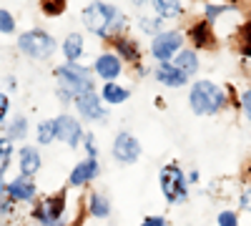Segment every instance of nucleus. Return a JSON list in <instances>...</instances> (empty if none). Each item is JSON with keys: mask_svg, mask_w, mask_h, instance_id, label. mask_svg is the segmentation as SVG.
Here are the masks:
<instances>
[{"mask_svg": "<svg viewBox=\"0 0 251 226\" xmlns=\"http://www.w3.org/2000/svg\"><path fill=\"white\" fill-rule=\"evenodd\" d=\"M188 103H191L194 113H199V116H211V113H216V111L224 108L226 93H224L216 83H211V80H199V83H194V88H191Z\"/></svg>", "mask_w": 251, "mask_h": 226, "instance_id": "nucleus-1", "label": "nucleus"}, {"mask_svg": "<svg viewBox=\"0 0 251 226\" xmlns=\"http://www.w3.org/2000/svg\"><path fill=\"white\" fill-rule=\"evenodd\" d=\"M83 23L96 35H111L118 25H123V20L116 8H111L106 3H91L83 10Z\"/></svg>", "mask_w": 251, "mask_h": 226, "instance_id": "nucleus-2", "label": "nucleus"}, {"mask_svg": "<svg viewBox=\"0 0 251 226\" xmlns=\"http://www.w3.org/2000/svg\"><path fill=\"white\" fill-rule=\"evenodd\" d=\"M58 78H60V88L68 91L71 96H83V93H91L93 91V78L86 68H80L75 63H66L60 66L58 71Z\"/></svg>", "mask_w": 251, "mask_h": 226, "instance_id": "nucleus-3", "label": "nucleus"}, {"mask_svg": "<svg viewBox=\"0 0 251 226\" xmlns=\"http://www.w3.org/2000/svg\"><path fill=\"white\" fill-rule=\"evenodd\" d=\"M18 46H20V50H23L25 55L46 60L55 50V40L48 33H43V30H28V33H23L18 38Z\"/></svg>", "mask_w": 251, "mask_h": 226, "instance_id": "nucleus-4", "label": "nucleus"}, {"mask_svg": "<svg viewBox=\"0 0 251 226\" xmlns=\"http://www.w3.org/2000/svg\"><path fill=\"white\" fill-rule=\"evenodd\" d=\"M186 176L181 174L178 166H166L161 171V191L166 196V201H174V203H181L188 199V191H186Z\"/></svg>", "mask_w": 251, "mask_h": 226, "instance_id": "nucleus-5", "label": "nucleus"}, {"mask_svg": "<svg viewBox=\"0 0 251 226\" xmlns=\"http://www.w3.org/2000/svg\"><path fill=\"white\" fill-rule=\"evenodd\" d=\"M181 43H183V38L176 30L158 33L153 38V43H151V53H153L156 60H161V63H169V58H174L181 50Z\"/></svg>", "mask_w": 251, "mask_h": 226, "instance_id": "nucleus-6", "label": "nucleus"}, {"mask_svg": "<svg viewBox=\"0 0 251 226\" xmlns=\"http://www.w3.org/2000/svg\"><path fill=\"white\" fill-rule=\"evenodd\" d=\"M63 209H66V194H55V196H48L40 206L35 209V216L40 219L43 226H55L63 216Z\"/></svg>", "mask_w": 251, "mask_h": 226, "instance_id": "nucleus-7", "label": "nucleus"}, {"mask_svg": "<svg viewBox=\"0 0 251 226\" xmlns=\"http://www.w3.org/2000/svg\"><path fill=\"white\" fill-rule=\"evenodd\" d=\"M141 156V143L131 133H118L113 141V158L121 163H133Z\"/></svg>", "mask_w": 251, "mask_h": 226, "instance_id": "nucleus-8", "label": "nucleus"}, {"mask_svg": "<svg viewBox=\"0 0 251 226\" xmlns=\"http://www.w3.org/2000/svg\"><path fill=\"white\" fill-rule=\"evenodd\" d=\"M53 123H55V138L66 141L71 149L80 143L83 133H80V123H78L75 118H71V116H58Z\"/></svg>", "mask_w": 251, "mask_h": 226, "instance_id": "nucleus-9", "label": "nucleus"}, {"mask_svg": "<svg viewBox=\"0 0 251 226\" xmlns=\"http://www.w3.org/2000/svg\"><path fill=\"white\" fill-rule=\"evenodd\" d=\"M75 106H78V113L88 121H103L106 116V108H103L100 98L91 91V93H83V96H75Z\"/></svg>", "mask_w": 251, "mask_h": 226, "instance_id": "nucleus-10", "label": "nucleus"}, {"mask_svg": "<svg viewBox=\"0 0 251 226\" xmlns=\"http://www.w3.org/2000/svg\"><path fill=\"white\" fill-rule=\"evenodd\" d=\"M96 73L100 78H106L108 83H113V78L121 75V58L113 55V53H103L98 60H96Z\"/></svg>", "mask_w": 251, "mask_h": 226, "instance_id": "nucleus-11", "label": "nucleus"}, {"mask_svg": "<svg viewBox=\"0 0 251 226\" xmlns=\"http://www.w3.org/2000/svg\"><path fill=\"white\" fill-rule=\"evenodd\" d=\"M156 78L161 80L163 86H171V88H181V86H186V80H188V75L181 73L174 63H161L158 71H156Z\"/></svg>", "mask_w": 251, "mask_h": 226, "instance_id": "nucleus-12", "label": "nucleus"}, {"mask_svg": "<svg viewBox=\"0 0 251 226\" xmlns=\"http://www.w3.org/2000/svg\"><path fill=\"white\" fill-rule=\"evenodd\" d=\"M96 174H98V161L96 158H86L71 171V183L73 186H83V183H88L91 178H96Z\"/></svg>", "mask_w": 251, "mask_h": 226, "instance_id": "nucleus-13", "label": "nucleus"}, {"mask_svg": "<svg viewBox=\"0 0 251 226\" xmlns=\"http://www.w3.org/2000/svg\"><path fill=\"white\" fill-rule=\"evenodd\" d=\"M188 38H191L194 46H199V48H214V30H211V23H208V20H201V23L191 25Z\"/></svg>", "mask_w": 251, "mask_h": 226, "instance_id": "nucleus-14", "label": "nucleus"}, {"mask_svg": "<svg viewBox=\"0 0 251 226\" xmlns=\"http://www.w3.org/2000/svg\"><path fill=\"white\" fill-rule=\"evenodd\" d=\"M5 189H8V196L15 199V201H30V199L35 196V186H33V181H30L28 176L10 181Z\"/></svg>", "mask_w": 251, "mask_h": 226, "instance_id": "nucleus-15", "label": "nucleus"}, {"mask_svg": "<svg viewBox=\"0 0 251 226\" xmlns=\"http://www.w3.org/2000/svg\"><path fill=\"white\" fill-rule=\"evenodd\" d=\"M40 169V153L33 146H23L20 149V171L23 176H33Z\"/></svg>", "mask_w": 251, "mask_h": 226, "instance_id": "nucleus-16", "label": "nucleus"}, {"mask_svg": "<svg viewBox=\"0 0 251 226\" xmlns=\"http://www.w3.org/2000/svg\"><path fill=\"white\" fill-rule=\"evenodd\" d=\"M113 40V46L118 50V58H126V60H131V63H136L138 60V46L133 43L131 38H123V35H111Z\"/></svg>", "mask_w": 251, "mask_h": 226, "instance_id": "nucleus-17", "label": "nucleus"}, {"mask_svg": "<svg viewBox=\"0 0 251 226\" xmlns=\"http://www.w3.org/2000/svg\"><path fill=\"white\" fill-rule=\"evenodd\" d=\"M174 66H176L181 73H186V75H194V73L199 71V58H196L194 50H178Z\"/></svg>", "mask_w": 251, "mask_h": 226, "instance_id": "nucleus-18", "label": "nucleus"}, {"mask_svg": "<svg viewBox=\"0 0 251 226\" xmlns=\"http://www.w3.org/2000/svg\"><path fill=\"white\" fill-rule=\"evenodd\" d=\"M63 53H66L68 63H75V60L80 58V53H83V38L78 33H71L66 38V43H63Z\"/></svg>", "mask_w": 251, "mask_h": 226, "instance_id": "nucleus-19", "label": "nucleus"}, {"mask_svg": "<svg viewBox=\"0 0 251 226\" xmlns=\"http://www.w3.org/2000/svg\"><path fill=\"white\" fill-rule=\"evenodd\" d=\"M126 98H128V91L121 88L118 83H106L103 86V100H106V103L118 106V103H123Z\"/></svg>", "mask_w": 251, "mask_h": 226, "instance_id": "nucleus-20", "label": "nucleus"}, {"mask_svg": "<svg viewBox=\"0 0 251 226\" xmlns=\"http://www.w3.org/2000/svg\"><path fill=\"white\" fill-rule=\"evenodd\" d=\"M88 206H91V214H93L96 219H106V216L111 214V201L103 196V194H93Z\"/></svg>", "mask_w": 251, "mask_h": 226, "instance_id": "nucleus-21", "label": "nucleus"}, {"mask_svg": "<svg viewBox=\"0 0 251 226\" xmlns=\"http://www.w3.org/2000/svg\"><path fill=\"white\" fill-rule=\"evenodd\" d=\"M153 8L163 18H178L181 15V0H153Z\"/></svg>", "mask_w": 251, "mask_h": 226, "instance_id": "nucleus-22", "label": "nucleus"}, {"mask_svg": "<svg viewBox=\"0 0 251 226\" xmlns=\"http://www.w3.org/2000/svg\"><path fill=\"white\" fill-rule=\"evenodd\" d=\"M239 50L244 58H251V20L244 23V28L239 33Z\"/></svg>", "mask_w": 251, "mask_h": 226, "instance_id": "nucleus-23", "label": "nucleus"}, {"mask_svg": "<svg viewBox=\"0 0 251 226\" xmlns=\"http://www.w3.org/2000/svg\"><path fill=\"white\" fill-rule=\"evenodd\" d=\"M55 138V123L53 121H43L38 126V141L40 143H50Z\"/></svg>", "mask_w": 251, "mask_h": 226, "instance_id": "nucleus-24", "label": "nucleus"}, {"mask_svg": "<svg viewBox=\"0 0 251 226\" xmlns=\"http://www.w3.org/2000/svg\"><path fill=\"white\" fill-rule=\"evenodd\" d=\"M25 131H28V123H25V118H15L10 126H8V138L13 141V138H23L25 136Z\"/></svg>", "mask_w": 251, "mask_h": 226, "instance_id": "nucleus-25", "label": "nucleus"}, {"mask_svg": "<svg viewBox=\"0 0 251 226\" xmlns=\"http://www.w3.org/2000/svg\"><path fill=\"white\" fill-rule=\"evenodd\" d=\"M40 8H43L46 15H60L63 10H66V0H43Z\"/></svg>", "mask_w": 251, "mask_h": 226, "instance_id": "nucleus-26", "label": "nucleus"}, {"mask_svg": "<svg viewBox=\"0 0 251 226\" xmlns=\"http://www.w3.org/2000/svg\"><path fill=\"white\" fill-rule=\"evenodd\" d=\"M10 153H13V141L10 138H0V163H3V166H8Z\"/></svg>", "mask_w": 251, "mask_h": 226, "instance_id": "nucleus-27", "label": "nucleus"}, {"mask_svg": "<svg viewBox=\"0 0 251 226\" xmlns=\"http://www.w3.org/2000/svg\"><path fill=\"white\" fill-rule=\"evenodd\" d=\"M15 30V20L8 10H0V33H13Z\"/></svg>", "mask_w": 251, "mask_h": 226, "instance_id": "nucleus-28", "label": "nucleus"}, {"mask_svg": "<svg viewBox=\"0 0 251 226\" xmlns=\"http://www.w3.org/2000/svg\"><path fill=\"white\" fill-rule=\"evenodd\" d=\"M219 226H239V216L234 211H224L219 216Z\"/></svg>", "mask_w": 251, "mask_h": 226, "instance_id": "nucleus-29", "label": "nucleus"}, {"mask_svg": "<svg viewBox=\"0 0 251 226\" xmlns=\"http://www.w3.org/2000/svg\"><path fill=\"white\" fill-rule=\"evenodd\" d=\"M141 28H143L146 33H158V30H161V18H156V20L143 18V20H141Z\"/></svg>", "mask_w": 251, "mask_h": 226, "instance_id": "nucleus-30", "label": "nucleus"}, {"mask_svg": "<svg viewBox=\"0 0 251 226\" xmlns=\"http://www.w3.org/2000/svg\"><path fill=\"white\" fill-rule=\"evenodd\" d=\"M5 196H8V189H5V186H0V216L10 211V201H8Z\"/></svg>", "mask_w": 251, "mask_h": 226, "instance_id": "nucleus-31", "label": "nucleus"}, {"mask_svg": "<svg viewBox=\"0 0 251 226\" xmlns=\"http://www.w3.org/2000/svg\"><path fill=\"white\" fill-rule=\"evenodd\" d=\"M226 10H228L226 5H208V8H206V18H208V23H211V20H214L216 15L226 13Z\"/></svg>", "mask_w": 251, "mask_h": 226, "instance_id": "nucleus-32", "label": "nucleus"}, {"mask_svg": "<svg viewBox=\"0 0 251 226\" xmlns=\"http://www.w3.org/2000/svg\"><path fill=\"white\" fill-rule=\"evenodd\" d=\"M241 106H244L246 118L251 121V88H249V91H244V96H241Z\"/></svg>", "mask_w": 251, "mask_h": 226, "instance_id": "nucleus-33", "label": "nucleus"}, {"mask_svg": "<svg viewBox=\"0 0 251 226\" xmlns=\"http://www.w3.org/2000/svg\"><path fill=\"white\" fill-rule=\"evenodd\" d=\"M141 226H166V219L163 216H149V219H143Z\"/></svg>", "mask_w": 251, "mask_h": 226, "instance_id": "nucleus-34", "label": "nucleus"}, {"mask_svg": "<svg viewBox=\"0 0 251 226\" xmlns=\"http://www.w3.org/2000/svg\"><path fill=\"white\" fill-rule=\"evenodd\" d=\"M8 106H10L8 96H5V93H0V121H3V118L8 116Z\"/></svg>", "mask_w": 251, "mask_h": 226, "instance_id": "nucleus-35", "label": "nucleus"}, {"mask_svg": "<svg viewBox=\"0 0 251 226\" xmlns=\"http://www.w3.org/2000/svg\"><path fill=\"white\" fill-rule=\"evenodd\" d=\"M86 149H88V158H96L98 151H96V138L93 136H86Z\"/></svg>", "mask_w": 251, "mask_h": 226, "instance_id": "nucleus-36", "label": "nucleus"}, {"mask_svg": "<svg viewBox=\"0 0 251 226\" xmlns=\"http://www.w3.org/2000/svg\"><path fill=\"white\" fill-rule=\"evenodd\" d=\"M241 206H244L246 211H251V189L244 191V196H241Z\"/></svg>", "mask_w": 251, "mask_h": 226, "instance_id": "nucleus-37", "label": "nucleus"}, {"mask_svg": "<svg viewBox=\"0 0 251 226\" xmlns=\"http://www.w3.org/2000/svg\"><path fill=\"white\" fill-rule=\"evenodd\" d=\"M3 171H5V166H3V163H0V176H3Z\"/></svg>", "mask_w": 251, "mask_h": 226, "instance_id": "nucleus-38", "label": "nucleus"}, {"mask_svg": "<svg viewBox=\"0 0 251 226\" xmlns=\"http://www.w3.org/2000/svg\"><path fill=\"white\" fill-rule=\"evenodd\" d=\"M133 3H138V5H141V3H143V0H133Z\"/></svg>", "mask_w": 251, "mask_h": 226, "instance_id": "nucleus-39", "label": "nucleus"}]
</instances>
